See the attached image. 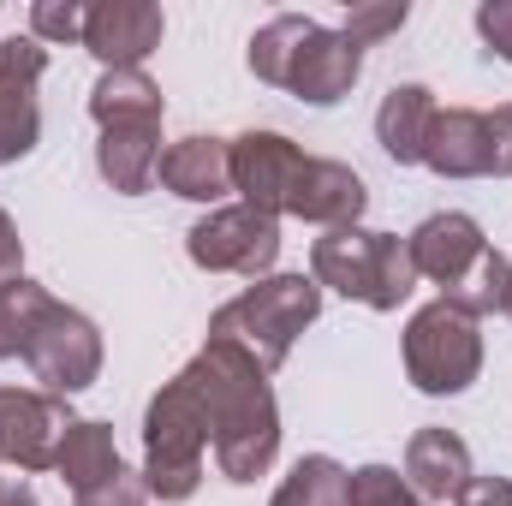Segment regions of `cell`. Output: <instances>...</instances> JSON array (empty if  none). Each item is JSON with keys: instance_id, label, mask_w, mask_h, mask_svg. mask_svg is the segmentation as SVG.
I'll return each instance as SVG.
<instances>
[{"instance_id": "1", "label": "cell", "mask_w": 512, "mask_h": 506, "mask_svg": "<svg viewBox=\"0 0 512 506\" xmlns=\"http://www.w3.org/2000/svg\"><path fill=\"white\" fill-rule=\"evenodd\" d=\"M185 376L203 399L209 453H215L221 477L227 483H256L274 465V447H280V411H274V393H268V370H256L239 346L209 340L185 364Z\"/></svg>"}, {"instance_id": "2", "label": "cell", "mask_w": 512, "mask_h": 506, "mask_svg": "<svg viewBox=\"0 0 512 506\" xmlns=\"http://www.w3.org/2000/svg\"><path fill=\"white\" fill-rule=\"evenodd\" d=\"M405 245H411V262H417V280H435L441 286V304L465 310L471 322L507 310L512 262L483 239V227L471 215H459V209L429 215Z\"/></svg>"}, {"instance_id": "3", "label": "cell", "mask_w": 512, "mask_h": 506, "mask_svg": "<svg viewBox=\"0 0 512 506\" xmlns=\"http://www.w3.org/2000/svg\"><path fill=\"white\" fill-rule=\"evenodd\" d=\"M322 316V286L310 274H268L251 280L233 304L215 310L209 322V340H227L251 358L256 370H280L292 340Z\"/></svg>"}, {"instance_id": "4", "label": "cell", "mask_w": 512, "mask_h": 506, "mask_svg": "<svg viewBox=\"0 0 512 506\" xmlns=\"http://www.w3.org/2000/svg\"><path fill=\"white\" fill-rule=\"evenodd\" d=\"M310 280L334 286L370 310H399L417 286V262L411 245L393 233H370V227H334L310 245Z\"/></svg>"}, {"instance_id": "5", "label": "cell", "mask_w": 512, "mask_h": 506, "mask_svg": "<svg viewBox=\"0 0 512 506\" xmlns=\"http://www.w3.org/2000/svg\"><path fill=\"white\" fill-rule=\"evenodd\" d=\"M203 447H209V417H203V399H197L191 376L179 370L149 399V417H143V483H149V495L191 501L203 483Z\"/></svg>"}, {"instance_id": "6", "label": "cell", "mask_w": 512, "mask_h": 506, "mask_svg": "<svg viewBox=\"0 0 512 506\" xmlns=\"http://www.w3.org/2000/svg\"><path fill=\"white\" fill-rule=\"evenodd\" d=\"M18 358L30 364V376L42 381V393H84L102 376V334L90 316L66 310L60 298L36 292L24 310V334H18Z\"/></svg>"}, {"instance_id": "7", "label": "cell", "mask_w": 512, "mask_h": 506, "mask_svg": "<svg viewBox=\"0 0 512 506\" xmlns=\"http://www.w3.org/2000/svg\"><path fill=\"white\" fill-rule=\"evenodd\" d=\"M483 370V334L465 310L453 304H423L405 322V376L417 393H465Z\"/></svg>"}, {"instance_id": "8", "label": "cell", "mask_w": 512, "mask_h": 506, "mask_svg": "<svg viewBox=\"0 0 512 506\" xmlns=\"http://www.w3.org/2000/svg\"><path fill=\"white\" fill-rule=\"evenodd\" d=\"M185 251L197 268L209 274H245V280H268L274 256H280V221L262 215V209H209L191 233H185Z\"/></svg>"}, {"instance_id": "9", "label": "cell", "mask_w": 512, "mask_h": 506, "mask_svg": "<svg viewBox=\"0 0 512 506\" xmlns=\"http://www.w3.org/2000/svg\"><path fill=\"white\" fill-rule=\"evenodd\" d=\"M78 417L66 411L60 393L42 387H0V465L18 471H48L60 459V441Z\"/></svg>"}, {"instance_id": "10", "label": "cell", "mask_w": 512, "mask_h": 506, "mask_svg": "<svg viewBox=\"0 0 512 506\" xmlns=\"http://www.w3.org/2000/svg\"><path fill=\"white\" fill-rule=\"evenodd\" d=\"M42 72H48V48L36 36L0 42V161L30 155L42 137V102H36Z\"/></svg>"}, {"instance_id": "11", "label": "cell", "mask_w": 512, "mask_h": 506, "mask_svg": "<svg viewBox=\"0 0 512 506\" xmlns=\"http://www.w3.org/2000/svg\"><path fill=\"white\" fill-rule=\"evenodd\" d=\"M304 167V149L280 131H245L233 137V191L245 197V209L262 215H286V197H292V179Z\"/></svg>"}, {"instance_id": "12", "label": "cell", "mask_w": 512, "mask_h": 506, "mask_svg": "<svg viewBox=\"0 0 512 506\" xmlns=\"http://www.w3.org/2000/svg\"><path fill=\"white\" fill-rule=\"evenodd\" d=\"M358 72H364V48H358L346 30H322V24H316V30L298 42V54H292L286 90L304 96V102H316V108H334L340 96H352Z\"/></svg>"}, {"instance_id": "13", "label": "cell", "mask_w": 512, "mask_h": 506, "mask_svg": "<svg viewBox=\"0 0 512 506\" xmlns=\"http://www.w3.org/2000/svg\"><path fill=\"white\" fill-rule=\"evenodd\" d=\"M84 48L120 72V66H143V54L161 48V6L149 0H102L84 12Z\"/></svg>"}, {"instance_id": "14", "label": "cell", "mask_w": 512, "mask_h": 506, "mask_svg": "<svg viewBox=\"0 0 512 506\" xmlns=\"http://www.w3.org/2000/svg\"><path fill=\"white\" fill-rule=\"evenodd\" d=\"M364 203H370V191H364V179H358L346 161H316V155H304V167H298V179H292V197H286V215H298V221L334 233V227H358Z\"/></svg>"}, {"instance_id": "15", "label": "cell", "mask_w": 512, "mask_h": 506, "mask_svg": "<svg viewBox=\"0 0 512 506\" xmlns=\"http://www.w3.org/2000/svg\"><path fill=\"white\" fill-rule=\"evenodd\" d=\"M423 167H435L441 179H483L495 173V131L489 114L477 108H441L429 143H423Z\"/></svg>"}, {"instance_id": "16", "label": "cell", "mask_w": 512, "mask_h": 506, "mask_svg": "<svg viewBox=\"0 0 512 506\" xmlns=\"http://www.w3.org/2000/svg\"><path fill=\"white\" fill-rule=\"evenodd\" d=\"M155 179H161L173 197L221 203V197L233 191V143H227V137H179V143L161 149Z\"/></svg>"}, {"instance_id": "17", "label": "cell", "mask_w": 512, "mask_h": 506, "mask_svg": "<svg viewBox=\"0 0 512 506\" xmlns=\"http://www.w3.org/2000/svg\"><path fill=\"white\" fill-rule=\"evenodd\" d=\"M471 447L453 435V429H417L411 447H405V489L423 506L459 501V489L471 483Z\"/></svg>"}, {"instance_id": "18", "label": "cell", "mask_w": 512, "mask_h": 506, "mask_svg": "<svg viewBox=\"0 0 512 506\" xmlns=\"http://www.w3.org/2000/svg\"><path fill=\"white\" fill-rule=\"evenodd\" d=\"M96 167L114 191H149L155 167H161V120H108L102 143H96Z\"/></svg>"}, {"instance_id": "19", "label": "cell", "mask_w": 512, "mask_h": 506, "mask_svg": "<svg viewBox=\"0 0 512 506\" xmlns=\"http://www.w3.org/2000/svg\"><path fill=\"white\" fill-rule=\"evenodd\" d=\"M435 114H441V108H435V96H429L423 84H399V90L382 102V114H376V137H382V149L399 161V167L423 161V143H429Z\"/></svg>"}, {"instance_id": "20", "label": "cell", "mask_w": 512, "mask_h": 506, "mask_svg": "<svg viewBox=\"0 0 512 506\" xmlns=\"http://www.w3.org/2000/svg\"><path fill=\"white\" fill-rule=\"evenodd\" d=\"M54 471L72 483V495H84V489H96L102 477H114V471H120L114 429H108V423H72V429H66V441H60Z\"/></svg>"}, {"instance_id": "21", "label": "cell", "mask_w": 512, "mask_h": 506, "mask_svg": "<svg viewBox=\"0 0 512 506\" xmlns=\"http://www.w3.org/2000/svg\"><path fill=\"white\" fill-rule=\"evenodd\" d=\"M90 114H96V126H108V120H161V90L149 84L143 66L102 72V84L90 90Z\"/></svg>"}, {"instance_id": "22", "label": "cell", "mask_w": 512, "mask_h": 506, "mask_svg": "<svg viewBox=\"0 0 512 506\" xmlns=\"http://www.w3.org/2000/svg\"><path fill=\"white\" fill-rule=\"evenodd\" d=\"M346 483H352L346 465H334L328 453H310V459L292 465V477L274 489L268 506H352L346 501Z\"/></svg>"}, {"instance_id": "23", "label": "cell", "mask_w": 512, "mask_h": 506, "mask_svg": "<svg viewBox=\"0 0 512 506\" xmlns=\"http://www.w3.org/2000/svg\"><path fill=\"white\" fill-rule=\"evenodd\" d=\"M346 501H352V506H423L411 489H405V477H399V471H387V465H364V471H352Z\"/></svg>"}, {"instance_id": "24", "label": "cell", "mask_w": 512, "mask_h": 506, "mask_svg": "<svg viewBox=\"0 0 512 506\" xmlns=\"http://www.w3.org/2000/svg\"><path fill=\"white\" fill-rule=\"evenodd\" d=\"M84 12L78 0H36L30 6V36L36 42H84Z\"/></svg>"}, {"instance_id": "25", "label": "cell", "mask_w": 512, "mask_h": 506, "mask_svg": "<svg viewBox=\"0 0 512 506\" xmlns=\"http://www.w3.org/2000/svg\"><path fill=\"white\" fill-rule=\"evenodd\" d=\"M405 18H411V6H405V0H387V6H352V12H346V36H352L358 48H370V42L393 36Z\"/></svg>"}, {"instance_id": "26", "label": "cell", "mask_w": 512, "mask_h": 506, "mask_svg": "<svg viewBox=\"0 0 512 506\" xmlns=\"http://www.w3.org/2000/svg\"><path fill=\"white\" fill-rule=\"evenodd\" d=\"M42 286L36 280H6L0 286V358H18V334H24V310H30V298H36Z\"/></svg>"}, {"instance_id": "27", "label": "cell", "mask_w": 512, "mask_h": 506, "mask_svg": "<svg viewBox=\"0 0 512 506\" xmlns=\"http://www.w3.org/2000/svg\"><path fill=\"white\" fill-rule=\"evenodd\" d=\"M78 506H149V483H143V477H131L126 465H120L114 477H102L96 489H84Z\"/></svg>"}, {"instance_id": "28", "label": "cell", "mask_w": 512, "mask_h": 506, "mask_svg": "<svg viewBox=\"0 0 512 506\" xmlns=\"http://www.w3.org/2000/svg\"><path fill=\"white\" fill-rule=\"evenodd\" d=\"M477 30H483V42L501 60H512V0H483L477 6Z\"/></svg>"}, {"instance_id": "29", "label": "cell", "mask_w": 512, "mask_h": 506, "mask_svg": "<svg viewBox=\"0 0 512 506\" xmlns=\"http://www.w3.org/2000/svg\"><path fill=\"white\" fill-rule=\"evenodd\" d=\"M459 506H512V483L507 477H471L459 489Z\"/></svg>"}, {"instance_id": "30", "label": "cell", "mask_w": 512, "mask_h": 506, "mask_svg": "<svg viewBox=\"0 0 512 506\" xmlns=\"http://www.w3.org/2000/svg\"><path fill=\"white\" fill-rule=\"evenodd\" d=\"M489 131H495V173L507 179V173H512V102L489 114Z\"/></svg>"}, {"instance_id": "31", "label": "cell", "mask_w": 512, "mask_h": 506, "mask_svg": "<svg viewBox=\"0 0 512 506\" xmlns=\"http://www.w3.org/2000/svg\"><path fill=\"white\" fill-rule=\"evenodd\" d=\"M18 262H24V239H18V227L6 221V209H0V286L18 280Z\"/></svg>"}, {"instance_id": "32", "label": "cell", "mask_w": 512, "mask_h": 506, "mask_svg": "<svg viewBox=\"0 0 512 506\" xmlns=\"http://www.w3.org/2000/svg\"><path fill=\"white\" fill-rule=\"evenodd\" d=\"M0 506H36V495H30L24 483H6V489H0Z\"/></svg>"}, {"instance_id": "33", "label": "cell", "mask_w": 512, "mask_h": 506, "mask_svg": "<svg viewBox=\"0 0 512 506\" xmlns=\"http://www.w3.org/2000/svg\"><path fill=\"white\" fill-rule=\"evenodd\" d=\"M507 316H512V298H507Z\"/></svg>"}, {"instance_id": "34", "label": "cell", "mask_w": 512, "mask_h": 506, "mask_svg": "<svg viewBox=\"0 0 512 506\" xmlns=\"http://www.w3.org/2000/svg\"><path fill=\"white\" fill-rule=\"evenodd\" d=\"M0 489H6V483H0Z\"/></svg>"}]
</instances>
